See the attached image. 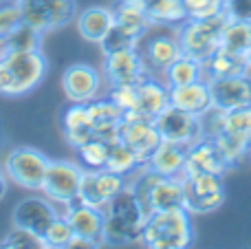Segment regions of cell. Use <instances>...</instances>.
I'll return each mask as SVG.
<instances>
[{
	"label": "cell",
	"mask_w": 251,
	"mask_h": 249,
	"mask_svg": "<svg viewBox=\"0 0 251 249\" xmlns=\"http://www.w3.org/2000/svg\"><path fill=\"white\" fill-rule=\"evenodd\" d=\"M156 128H159L161 141H172V144L192 146L196 139L205 135L203 132V117L192 115L187 110H181L176 106H165L154 119Z\"/></svg>",
	"instance_id": "7c38bea8"
},
{
	"label": "cell",
	"mask_w": 251,
	"mask_h": 249,
	"mask_svg": "<svg viewBox=\"0 0 251 249\" xmlns=\"http://www.w3.org/2000/svg\"><path fill=\"white\" fill-rule=\"evenodd\" d=\"M108 146L104 139H88L86 144H82L75 152H77L79 163L84 166V170H101L106 168V159H108Z\"/></svg>",
	"instance_id": "836d02e7"
},
{
	"label": "cell",
	"mask_w": 251,
	"mask_h": 249,
	"mask_svg": "<svg viewBox=\"0 0 251 249\" xmlns=\"http://www.w3.org/2000/svg\"><path fill=\"white\" fill-rule=\"evenodd\" d=\"M73 238V227L69 225V221L62 216L53 219L49 223V227L42 232V241H44V249H69V243Z\"/></svg>",
	"instance_id": "e575fe53"
},
{
	"label": "cell",
	"mask_w": 251,
	"mask_h": 249,
	"mask_svg": "<svg viewBox=\"0 0 251 249\" xmlns=\"http://www.w3.org/2000/svg\"><path fill=\"white\" fill-rule=\"evenodd\" d=\"M143 40L139 38V35L130 33V31L122 29V26L113 25V29L108 31V35H106L104 40H101L100 49L104 55H108V53H115V51H124V49H139L141 47Z\"/></svg>",
	"instance_id": "d590c367"
},
{
	"label": "cell",
	"mask_w": 251,
	"mask_h": 249,
	"mask_svg": "<svg viewBox=\"0 0 251 249\" xmlns=\"http://www.w3.org/2000/svg\"><path fill=\"white\" fill-rule=\"evenodd\" d=\"M174 207H183V174L178 176H163L154 181L150 190V197L146 203V212L156 210H174Z\"/></svg>",
	"instance_id": "d4e9b609"
},
{
	"label": "cell",
	"mask_w": 251,
	"mask_h": 249,
	"mask_svg": "<svg viewBox=\"0 0 251 249\" xmlns=\"http://www.w3.org/2000/svg\"><path fill=\"white\" fill-rule=\"evenodd\" d=\"M168 88L172 86H183V84H192V82H199V79H205V71H203V62L194 60L190 55H178L168 69L163 71L161 75Z\"/></svg>",
	"instance_id": "f546056e"
},
{
	"label": "cell",
	"mask_w": 251,
	"mask_h": 249,
	"mask_svg": "<svg viewBox=\"0 0 251 249\" xmlns=\"http://www.w3.org/2000/svg\"><path fill=\"white\" fill-rule=\"evenodd\" d=\"M57 216H60V207L51 199H47L44 194H31V197H25L22 201L16 203L11 221L16 227H26L42 236L49 223Z\"/></svg>",
	"instance_id": "5bb4252c"
},
{
	"label": "cell",
	"mask_w": 251,
	"mask_h": 249,
	"mask_svg": "<svg viewBox=\"0 0 251 249\" xmlns=\"http://www.w3.org/2000/svg\"><path fill=\"white\" fill-rule=\"evenodd\" d=\"M194 216L185 207L150 212L143 225L141 245L148 249H187L194 243Z\"/></svg>",
	"instance_id": "277c9868"
},
{
	"label": "cell",
	"mask_w": 251,
	"mask_h": 249,
	"mask_svg": "<svg viewBox=\"0 0 251 249\" xmlns=\"http://www.w3.org/2000/svg\"><path fill=\"white\" fill-rule=\"evenodd\" d=\"M227 22V16L214 18H187L174 29L178 38L183 55H190L199 62H205L218 47H221V33Z\"/></svg>",
	"instance_id": "5b68a950"
},
{
	"label": "cell",
	"mask_w": 251,
	"mask_h": 249,
	"mask_svg": "<svg viewBox=\"0 0 251 249\" xmlns=\"http://www.w3.org/2000/svg\"><path fill=\"white\" fill-rule=\"evenodd\" d=\"M60 212L69 221L71 227H73V234L91 238L100 247L104 245V210H97V207L73 201L71 205L62 207Z\"/></svg>",
	"instance_id": "ffe728a7"
},
{
	"label": "cell",
	"mask_w": 251,
	"mask_h": 249,
	"mask_svg": "<svg viewBox=\"0 0 251 249\" xmlns=\"http://www.w3.org/2000/svg\"><path fill=\"white\" fill-rule=\"evenodd\" d=\"M101 71L106 75L108 84H139L146 77L154 75L148 66L146 57L139 49H124L104 55L101 60Z\"/></svg>",
	"instance_id": "4fadbf2b"
},
{
	"label": "cell",
	"mask_w": 251,
	"mask_h": 249,
	"mask_svg": "<svg viewBox=\"0 0 251 249\" xmlns=\"http://www.w3.org/2000/svg\"><path fill=\"white\" fill-rule=\"evenodd\" d=\"M44 33L22 20L13 31H9L4 38H0V55L4 53H26L42 49Z\"/></svg>",
	"instance_id": "f1b7e54d"
},
{
	"label": "cell",
	"mask_w": 251,
	"mask_h": 249,
	"mask_svg": "<svg viewBox=\"0 0 251 249\" xmlns=\"http://www.w3.org/2000/svg\"><path fill=\"white\" fill-rule=\"evenodd\" d=\"M185 7L187 18H214L221 16L225 0H181Z\"/></svg>",
	"instance_id": "74e56055"
},
{
	"label": "cell",
	"mask_w": 251,
	"mask_h": 249,
	"mask_svg": "<svg viewBox=\"0 0 251 249\" xmlns=\"http://www.w3.org/2000/svg\"><path fill=\"white\" fill-rule=\"evenodd\" d=\"M22 22V13L16 0H0V38L13 31Z\"/></svg>",
	"instance_id": "f35d334b"
},
{
	"label": "cell",
	"mask_w": 251,
	"mask_h": 249,
	"mask_svg": "<svg viewBox=\"0 0 251 249\" xmlns=\"http://www.w3.org/2000/svg\"><path fill=\"white\" fill-rule=\"evenodd\" d=\"M146 163L139 161V157L124 144V141H115L108 146V159H106V168L110 172H117L122 176H130L134 170H139Z\"/></svg>",
	"instance_id": "d6a6232c"
},
{
	"label": "cell",
	"mask_w": 251,
	"mask_h": 249,
	"mask_svg": "<svg viewBox=\"0 0 251 249\" xmlns=\"http://www.w3.org/2000/svg\"><path fill=\"white\" fill-rule=\"evenodd\" d=\"M245 64H247V71L251 73V47H249V51L245 53Z\"/></svg>",
	"instance_id": "7bdbcfd3"
},
{
	"label": "cell",
	"mask_w": 251,
	"mask_h": 249,
	"mask_svg": "<svg viewBox=\"0 0 251 249\" xmlns=\"http://www.w3.org/2000/svg\"><path fill=\"white\" fill-rule=\"evenodd\" d=\"M119 141H124L130 150L139 157V161L146 163L154 148L161 144V135L154 119H139L124 117L119 124Z\"/></svg>",
	"instance_id": "2e32d148"
},
{
	"label": "cell",
	"mask_w": 251,
	"mask_h": 249,
	"mask_svg": "<svg viewBox=\"0 0 251 249\" xmlns=\"http://www.w3.org/2000/svg\"><path fill=\"white\" fill-rule=\"evenodd\" d=\"M143 9L150 25L161 29H176L183 20H187L181 0H143Z\"/></svg>",
	"instance_id": "83f0119b"
},
{
	"label": "cell",
	"mask_w": 251,
	"mask_h": 249,
	"mask_svg": "<svg viewBox=\"0 0 251 249\" xmlns=\"http://www.w3.org/2000/svg\"><path fill=\"white\" fill-rule=\"evenodd\" d=\"M170 106V88L159 75H150L143 82L137 84V100L134 108L126 110L124 117H139V119H156L161 110Z\"/></svg>",
	"instance_id": "ac0fdd59"
},
{
	"label": "cell",
	"mask_w": 251,
	"mask_h": 249,
	"mask_svg": "<svg viewBox=\"0 0 251 249\" xmlns=\"http://www.w3.org/2000/svg\"><path fill=\"white\" fill-rule=\"evenodd\" d=\"M128 185V176H122L117 172H110L108 168L101 170H84L82 183H79L77 201L84 205L104 210L122 190Z\"/></svg>",
	"instance_id": "8fae6325"
},
{
	"label": "cell",
	"mask_w": 251,
	"mask_h": 249,
	"mask_svg": "<svg viewBox=\"0 0 251 249\" xmlns=\"http://www.w3.org/2000/svg\"><path fill=\"white\" fill-rule=\"evenodd\" d=\"M227 199L223 174L183 176V207L192 216H205L221 210Z\"/></svg>",
	"instance_id": "52a82bcc"
},
{
	"label": "cell",
	"mask_w": 251,
	"mask_h": 249,
	"mask_svg": "<svg viewBox=\"0 0 251 249\" xmlns=\"http://www.w3.org/2000/svg\"><path fill=\"white\" fill-rule=\"evenodd\" d=\"M22 20L42 33L64 29L77 18L79 9L75 0H16Z\"/></svg>",
	"instance_id": "9c48e42d"
},
{
	"label": "cell",
	"mask_w": 251,
	"mask_h": 249,
	"mask_svg": "<svg viewBox=\"0 0 251 249\" xmlns=\"http://www.w3.org/2000/svg\"><path fill=\"white\" fill-rule=\"evenodd\" d=\"M106 88H108V82H106L104 71L88 62H75L66 66L62 73L64 97L75 104H88V101L100 100Z\"/></svg>",
	"instance_id": "30bf717a"
},
{
	"label": "cell",
	"mask_w": 251,
	"mask_h": 249,
	"mask_svg": "<svg viewBox=\"0 0 251 249\" xmlns=\"http://www.w3.org/2000/svg\"><path fill=\"white\" fill-rule=\"evenodd\" d=\"M115 25V11L113 7H86L77 13L75 18V26L77 33L82 35L86 42L97 44L100 47L101 40L108 35V31Z\"/></svg>",
	"instance_id": "cb8c5ba5"
},
{
	"label": "cell",
	"mask_w": 251,
	"mask_h": 249,
	"mask_svg": "<svg viewBox=\"0 0 251 249\" xmlns=\"http://www.w3.org/2000/svg\"><path fill=\"white\" fill-rule=\"evenodd\" d=\"M7 190H9V179H7V174H4L2 166H0V201L7 197Z\"/></svg>",
	"instance_id": "b9f144b4"
},
{
	"label": "cell",
	"mask_w": 251,
	"mask_h": 249,
	"mask_svg": "<svg viewBox=\"0 0 251 249\" xmlns=\"http://www.w3.org/2000/svg\"><path fill=\"white\" fill-rule=\"evenodd\" d=\"M209 88H212V100L214 108L221 110H234L251 106V75L238 73L229 75V77H214L207 79Z\"/></svg>",
	"instance_id": "e0dca14e"
},
{
	"label": "cell",
	"mask_w": 251,
	"mask_h": 249,
	"mask_svg": "<svg viewBox=\"0 0 251 249\" xmlns=\"http://www.w3.org/2000/svg\"><path fill=\"white\" fill-rule=\"evenodd\" d=\"M124 119V110L108 97H100L88 101V122H91L93 135L104 139L106 144H115L119 139V124Z\"/></svg>",
	"instance_id": "44dd1931"
},
{
	"label": "cell",
	"mask_w": 251,
	"mask_h": 249,
	"mask_svg": "<svg viewBox=\"0 0 251 249\" xmlns=\"http://www.w3.org/2000/svg\"><path fill=\"white\" fill-rule=\"evenodd\" d=\"M251 47V22H238V20H227L221 33V47L225 51L234 53V55L245 57V53Z\"/></svg>",
	"instance_id": "1f68e13d"
},
{
	"label": "cell",
	"mask_w": 251,
	"mask_h": 249,
	"mask_svg": "<svg viewBox=\"0 0 251 249\" xmlns=\"http://www.w3.org/2000/svg\"><path fill=\"white\" fill-rule=\"evenodd\" d=\"M49 73V57L38 51L4 53L0 55V95L25 97L44 82Z\"/></svg>",
	"instance_id": "3957f363"
},
{
	"label": "cell",
	"mask_w": 251,
	"mask_h": 249,
	"mask_svg": "<svg viewBox=\"0 0 251 249\" xmlns=\"http://www.w3.org/2000/svg\"><path fill=\"white\" fill-rule=\"evenodd\" d=\"M141 53L152 73L163 75V71L181 55V47H178V38L174 29H165L154 35L148 33L141 42Z\"/></svg>",
	"instance_id": "d6986e66"
},
{
	"label": "cell",
	"mask_w": 251,
	"mask_h": 249,
	"mask_svg": "<svg viewBox=\"0 0 251 249\" xmlns=\"http://www.w3.org/2000/svg\"><path fill=\"white\" fill-rule=\"evenodd\" d=\"M203 132L218 144L227 166L238 168L251 152V106L234 110L212 108L203 115Z\"/></svg>",
	"instance_id": "6da1fadb"
},
{
	"label": "cell",
	"mask_w": 251,
	"mask_h": 249,
	"mask_svg": "<svg viewBox=\"0 0 251 249\" xmlns=\"http://www.w3.org/2000/svg\"><path fill=\"white\" fill-rule=\"evenodd\" d=\"M170 104L181 110H187L192 115L203 117V115H207L214 108L209 82L207 79H199V82L183 84V86H172L170 88Z\"/></svg>",
	"instance_id": "7402d4cb"
},
{
	"label": "cell",
	"mask_w": 251,
	"mask_h": 249,
	"mask_svg": "<svg viewBox=\"0 0 251 249\" xmlns=\"http://www.w3.org/2000/svg\"><path fill=\"white\" fill-rule=\"evenodd\" d=\"M223 11H225L227 20L251 22V0H225Z\"/></svg>",
	"instance_id": "ab89813d"
},
{
	"label": "cell",
	"mask_w": 251,
	"mask_h": 249,
	"mask_svg": "<svg viewBox=\"0 0 251 249\" xmlns=\"http://www.w3.org/2000/svg\"><path fill=\"white\" fill-rule=\"evenodd\" d=\"M229 170L231 168L227 166L221 148H218V144L212 137L203 135L192 146H187L183 176H192V174H223L225 176V172H229Z\"/></svg>",
	"instance_id": "9a60e30c"
},
{
	"label": "cell",
	"mask_w": 251,
	"mask_h": 249,
	"mask_svg": "<svg viewBox=\"0 0 251 249\" xmlns=\"http://www.w3.org/2000/svg\"><path fill=\"white\" fill-rule=\"evenodd\" d=\"M203 71H205V79L229 77V75L247 73V64H245V57L234 55V53L225 51V49H216L203 62Z\"/></svg>",
	"instance_id": "4dcf8cb0"
},
{
	"label": "cell",
	"mask_w": 251,
	"mask_h": 249,
	"mask_svg": "<svg viewBox=\"0 0 251 249\" xmlns=\"http://www.w3.org/2000/svg\"><path fill=\"white\" fill-rule=\"evenodd\" d=\"M113 11H115V25L117 26H122V29L130 31V33H134V35H139L141 40L150 33L152 25L146 16L143 0H117Z\"/></svg>",
	"instance_id": "4316f807"
},
{
	"label": "cell",
	"mask_w": 251,
	"mask_h": 249,
	"mask_svg": "<svg viewBox=\"0 0 251 249\" xmlns=\"http://www.w3.org/2000/svg\"><path fill=\"white\" fill-rule=\"evenodd\" d=\"M51 159L38 148L31 146H16L7 150L2 159V170L7 174L9 183L18 185L29 192H40L44 183V174Z\"/></svg>",
	"instance_id": "8992f818"
},
{
	"label": "cell",
	"mask_w": 251,
	"mask_h": 249,
	"mask_svg": "<svg viewBox=\"0 0 251 249\" xmlns=\"http://www.w3.org/2000/svg\"><path fill=\"white\" fill-rule=\"evenodd\" d=\"M60 130L64 135V141L73 150H77L82 144L93 139L95 135H93L91 122H88V104L69 101V106L60 115Z\"/></svg>",
	"instance_id": "603a6c76"
},
{
	"label": "cell",
	"mask_w": 251,
	"mask_h": 249,
	"mask_svg": "<svg viewBox=\"0 0 251 249\" xmlns=\"http://www.w3.org/2000/svg\"><path fill=\"white\" fill-rule=\"evenodd\" d=\"M146 219V210L126 185V190L104 207V245H141Z\"/></svg>",
	"instance_id": "7a4b0ae2"
},
{
	"label": "cell",
	"mask_w": 251,
	"mask_h": 249,
	"mask_svg": "<svg viewBox=\"0 0 251 249\" xmlns=\"http://www.w3.org/2000/svg\"><path fill=\"white\" fill-rule=\"evenodd\" d=\"M185 146L172 144V141H161L154 148V152L150 154V159L146 161V166H150L152 170L163 176H178L183 174V168H185Z\"/></svg>",
	"instance_id": "484cf974"
},
{
	"label": "cell",
	"mask_w": 251,
	"mask_h": 249,
	"mask_svg": "<svg viewBox=\"0 0 251 249\" xmlns=\"http://www.w3.org/2000/svg\"><path fill=\"white\" fill-rule=\"evenodd\" d=\"M82 176H84V166L79 161H71V159H51L40 192H42L47 199H51V201L62 210V207L71 205L73 201H77Z\"/></svg>",
	"instance_id": "ba28073f"
},
{
	"label": "cell",
	"mask_w": 251,
	"mask_h": 249,
	"mask_svg": "<svg viewBox=\"0 0 251 249\" xmlns=\"http://www.w3.org/2000/svg\"><path fill=\"white\" fill-rule=\"evenodd\" d=\"M2 249H44V241L40 234L31 232L26 227H16L0 241Z\"/></svg>",
	"instance_id": "8d00e7d4"
},
{
	"label": "cell",
	"mask_w": 251,
	"mask_h": 249,
	"mask_svg": "<svg viewBox=\"0 0 251 249\" xmlns=\"http://www.w3.org/2000/svg\"><path fill=\"white\" fill-rule=\"evenodd\" d=\"M100 245L97 243H93L91 238H84V236H77V234H73V238H71L69 243V249H97Z\"/></svg>",
	"instance_id": "60d3db41"
}]
</instances>
